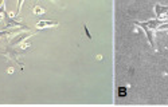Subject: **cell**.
Returning <instances> with one entry per match:
<instances>
[{
    "label": "cell",
    "instance_id": "obj_1",
    "mask_svg": "<svg viewBox=\"0 0 168 107\" xmlns=\"http://www.w3.org/2000/svg\"><path fill=\"white\" fill-rule=\"evenodd\" d=\"M118 94H120V96H124L125 95V88H120L118 90Z\"/></svg>",
    "mask_w": 168,
    "mask_h": 107
}]
</instances>
